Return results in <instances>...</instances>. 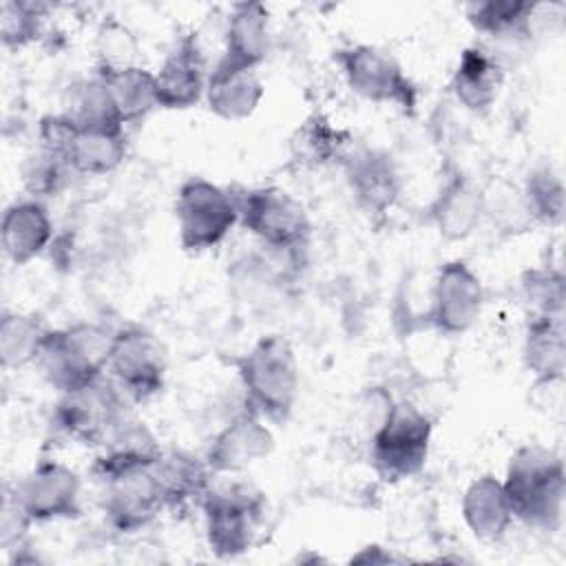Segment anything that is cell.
<instances>
[{
    "mask_svg": "<svg viewBox=\"0 0 566 566\" xmlns=\"http://www.w3.org/2000/svg\"><path fill=\"white\" fill-rule=\"evenodd\" d=\"M398 562H405V559L394 555L380 544H367L356 555L349 557V564H398Z\"/></svg>",
    "mask_w": 566,
    "mask_h": 566,
    "instance_id": "obj_37",
    "label": "cell"
},
{
    "mask_svg": "<svg viewBox=\"0 0 566 566\" xmlns=\"http://www.w3.org/2000/svg\"><path fill=\"white\" fill-rule=\"evenodd\" d=\"M263 95L265 86L256 69L219 57L208 73L203 102L214 117L223 122H243L254 115Z\"/></svg>",
    "mask_w": 566,
    "mask_h": 566,
    "instance_id": "obj_18",
    "label": "cell"
},
{
    "mask_svg": "<svg viewBox=\"0 0 566 566\" xmlns=\"http://www.w3.org/2000/svg\"><path fill=\"white\" fill-rule=\"evenodd\" d=\"M203 535L210 553L219 559L245 555L265 520V500L245 484L210 489L201 502Z\"/></svg>",
    "mask_w": 566,
    "mask_h": 566,
    "instance_id": "obj_7",
    "label": "cell"
},
{
    "mask_svg": "<svg viewBox=\"0 0 566 566\" xmlns=\"http://www.w3.org/2000/svg\"><path fill=\"white\" fill-rule=\"evenodd\" d=\"M354 203L369 217H385L402 192V179L394 157L380 148L349 150L343 161Z\"/></svg>",
    "mask_w": 566,
    "mask_h": 566,
    "instance_id": "obj_17",
    "label": "cell"
},
{
    "mask_svg": "<svg viewBox=\"0 0 566 566\" xmlns=\"http://www.w3.org/2000/svg\"><path fill=\"white\" fill-rule=\"evenodd\" d=\"M9 491L31 524L82 515V478L64 462L40 460Z\"/></svg>",
    "mask_w": 566,
    "mask_h": 566,
    "instance_id": "obj_12",
    "label": "cell"
},
{
    "mask_svg": "<svg viewBox=\"0 0 566 566\" xmlns=\"http://www.w3.org/2000/svg\"><path fill=\"white\" fill-rule=\"evenodd\" d=\"M168 374V354L157 334L142 325H124L113 332L106 376L130 402L155 398Z\"/></svg>",
    "mask_w": 566,
    "mask_h": 566,
    "instance_id": "obj_10",
    "label": "cell"
},
{
    "mask_svg": "<svg viewBox=\"0 0 566 566\" xmlns=\"http://www.w3.org/2000/svg\"><path fill=\"white\" fill-rule=\"evenodd\" d=\"M460 515L471 535L486 544L500 542L515 522L502 480L493 473H482L467 484L460 500Z\"/></svg>",
    "mask_w": 566,
    "mask_h": 566,
    "instance_id": "obj_22",
    "label": "cell"
},
{
    "mask_svg": "<svg viewBox=\"0 0 566 566\" xmlns=\"http://www.w3.org/2000/svg\"><path fill=\"white\" fill-rule=\"evenodd\" d=\"M97 75L106 82L124 126L142 122L157 108L155 73L144 69L142 64Z\"/></svg>",
    "mask_w": 566,
    "mask_h": 566,
    "instance_id": "obj_29",
    "label": "cell"
},
{
    "mask_svg": "<svg viewBox=\"0 0 566 566\" xmlns=\"http://www.w3.org/2000/svg\"><path fill=\"white\" fill-rule=\"evenodd\" d=\"M433 418L411 402H391L369 436V462L374 473L398 484L416 478L431 451Z\"/></svg>",
    "mask_w": 566,
    "mask_h": 566,
    "instance_id": "obj_5",
    "label": "cell"
},
{
    "mask_svg": "<svg viewBox=\"0 0 566 566\" xmlns=\"http://www.w3.org/2000/svg\"><path fill=\"white\" fill-rule=\"evenodd\" d=\"M239 223L248 230L268 252L303 259L312 221L305 206L279 186L234 188Z\"/></svg>",
    "mask_w": 566,
    "mask_h": 566,
    "instance_id": "obj_4",
    "label": "cell"
},
{
    "mask_svg": "<svg viewBox=\"0 0 566 566\" xmlns=\"http://www.w3.org/2000/svg\"><path fill=\"white\" fill-rule=\"evenodd\" d=\"M113 332L97 323L51 327L33 365L57 394L93 382L106 376Z\"/></svg>",
    "mask_w": 566,
    "mask_h": 566,
    "instance_id": "obj_3",
    "label": "cell"
},
{
    "mask_svg": "<svg viewBox=\"0 0 566 566\" xmlns=\"http://www.w3.org/2000/svg\"><path fill=\"white\" fill-rule=\"evenodd\" d=\"M155 464L102 480V511L113 531L122 535L139 533L166 511Z\"/></svg>",
    "mask_w": 566,
    "mask_h": 566,
    "instance_id": "obj_13",
    "label": "cell"
},
{
    "mask_svg": "<svg viewBox=\"0 0 566 566\" xmlns=\"http://www.w3.org/2000/svg\"><path fill=\"white\" fill-rule=\"evenodd\" d=\"M49 325L33 312H2L0 318V360L4 369H22L33 365L42 347Z\"/></svg>",
    "mask_w": 566,
    "mask_h": 566,
    "instance_id": "obj_28",
    "label": "cell"
},
{
    "mask_svg": "<svg viewBox=\"0 0 566 566\" xmlns=\"http://www.w3.org/2000/svg\"><path fill=\"white\" fill-rule=\"evenodd\" d=\"M155 475L164 509L172 511H181L192 504L201 506L214 478L206 460L188 451H164L155 464Z\"/></svg>",
    "mask_w": 566,
    "mask_h": 566,
    "instance_id": "obj_25",
    "label": "cell"
},
{
    "mask_svg": "<svg viewBox=\"0 0 566 566\" xmlns=\"http://www.w3.org/2000/svg\"><path fill=\"white\" fill-rule=\"evenodd\" d=\"M73 124L86 128H122L126 130L106 82L95 73L71 86L62 111Z\"/></svg>",
    "mask_w": 566,
    "mask_h": 566,
    "instance_id": "obj_31",
    "label": "cell"
},
{
    "mask_svg": "<svg viewBox=\"0 0 566 566\" xmlns=\"http://www.w3.org/2000/svg\"><path fill=\"white\" fill-rule=\"evenodd\" d=\"M161 453L164 449L159 447L153 431L144 422L126 418L99 447V453L93 462V475L102 482L133 469L153 467Z\"/></svg>",
    "mask_w": 566,
    "mask_h": 566,
    "instance_id": "obj_24",
    "label": "cell"
},
{
    "mask_svg": "<svg viewBox=\"0 0 566 566\" xmlns=\"http://www.w3.org/2000/svg\"><path fill=\"white\" fill-rule=\"evenodd\" d=\"M513 520L539 533H557L564 522L566 469L559 453L542 444L517 447L502 478Z\"/></svg>",
    "mask_w": 566,
    "mask_h": 566,
    "instance_id": "obj_1",
    "label": "cell"
},
{
    "mask_svg": "<svg viewBox=\"0 0 566 566\" xmlns=\"http://www.w3.org/2000/svg\"><path fill=\"white\" fill-rule=\"evenodd\" d=\"M137 38L117 18H106L95 33V73L137 66Z\"/></svg>",
    "mask_w": 566,
    "mask_h": 566,
    "instance_id": "obj_36",
    "label": "cell"
},
{
    "mask_svg": "<svg viewBox=\"0 0 566 566\" xmlns=\"http://www.w3.org/2000/svg\"><path fill=\"white\" fill-rule=\"evenodd\" d=\"M73 170L69 168L62 153L38 144L20 166V181L31 199H49L60 195Z\"/></svg>",
    "mask_w": 566,
    "mask_h": 566,
    "instance_id": "obj_33",
    "label": "cell"
},
{
    "mask_svg": "<svg viewBox=\"0 0 566 566\" xmlns=\"http://www.w3.org/2000/svg\"><path fill=\"white\" fill-rule=\"evenodd\" d=\"M349 137L345 130L336 128L325 115H310L294 133L292 148L294 155L310 166H323L329 161H343Z\"/></svg>",
    "mask_w": 566,
    "mask_h": 566,
    "instance_id": "obj_32",
    "label": "cell"
},
{
    "mask_svg": "<svg viewBox=\"0 0 566 566\" xmlns=\"http://www.w3.org/2000/svg\"><path fill=\"white\" fill-rule=\"evenodd\" d=\"M484 307V283L480 274L464 261H444L429 290L427 298V327L442 336L467 334Z\"/></svg>",
    "mask_w": 566,
    "mask_h": 566,
    "instance_id": "obj_11",
    "label": "cell"
},
{
    "mask_svg": "<svg viewBox=\"0 0 566 566\" xmlns=\"http://www.w3.org/2000/svg\"><path fill=\"white\" fill-rule=\"evenodd\" d=\"M46 7L40 2L4 0L0 7V42L4 49H24L40 40Z\"/></svg>",
    "mask_w": 566,
    "mask_h": 566,
    "instance_id": "obj_35",
    "label": "cell"
},
{
    "mask_svg": "<svg viewBox=\"0 0 566 566\" xmlns=\"http://www.w3.org/2000/svg\"><path fill=\"white\" fill-rule=\"evenodd\" d=\"M537 4L528 0H475L464 7L471 29L493 40L528 35Z\"/></svg>",
    "mask_w": 566,
    "mask_h": 566,
    "instance_id": "obj_27",
    "label": "cell"
},
{
    "mask_svg": "<svg viewBox=\"0 0 566 566\" xmlns=\"http://www.w3.org/2000/svg\"><path fill=\"white\" fill-rule=\"evenodd\" d=\"M522 301L528 307V316H557L564 318L566 281L564 272L551 265L528 268L520 276Z\"/></svg>",
    "mask_w": 566,
    "mask_h": 566,
    "instance_id": "obj_34",
    "label": "cell"
},
{
    "mask_svg": "<svg viewBox=\"0 0 566 566\" xmlns=\"http://www.w3.org/2000/svg\"><path fill=\"white\" fill-rule=\"evenodd\" d=\"M272 46L270 11L261 2H239L230 9L223 29V55L226 60L259 69Z\"/></svg>",
    "mask_w": 566,
    "mask_h": 566,
    "instance_id": "obj_23",
    "label": "cell"
},
{
    "mask_svg": "<svg viewBox=\"0 0 566 566\" xmlns=\"http://www.w3.org/2000/svg\"><path fill=\"white\" fill-rule=\"evenodd\" d=\"M484 214L482 188L462 168L447 161L427 206L429 223L444 241H464L480 228Z\"/></svg>",
    "mask_w": 566,
    "mask_h": 566,
    "instance_id": "obj_14",
    "label": "cell"
},
{
    "mask_svg": "<svg viewBox=\"0 0 566 566\" xmlns=\"http://www.w3.org/2000/svg\"><path fill=\"white\" fill-rule=\"evenodd\" d=\"M172 210L179 245L195 254L221 245L239 223L234 188L219 186L206 177L181 181Z\"/></svg>",
    "mask_w": 566,
    "mask_h": 566,
    "instance_id": "obj_6",
    "label": "cell"
},
{
    "mask_svg": "<svg viewBox=\"0 0 566 566\" xmlns=\"http://www.w3.org/2000/svg\"><path fill=\"white\" fill-rule=\"evenodd\" d=\"M53 221L40 199H18L4 208L0 223V245L4 256L22 268L51 248Z\"/></svg>",
    "mask_w": 566,
    "mask_h": 566,
    "instance_id": "obj_19",
    "label": "cell"
},
{
    "mask_svg": "<svg viewBox=\"0 0 566 566\" xmlns=\"http://www.w3.org/2000/svg\"><path fill=\"white\" fill-rule=\"evenodd\" d=\"M272 451L274 433L270 424L243 409L212 436L203 460L214 475H234L265 460Z\"/></svg>",
    "mask_w": 566,
    "mask_h": 566,
    "instance_id": "obj_15",
    "label": "cell"
},
{
    "mask_svg": "<svg viewBox=\"0 0 566 566\" xmlns=\"http://www.w3.org/2000/svg\"><path fill=\"white\" fill-rule=\"evenodd\" d=\"M502 82L504 69L500 60L482 44H471L462 49L455 62L449 91L464 111L473 115H486L497 102Z\"/></svg>",
    "mask_w": 566,
    "mask_h": 566,
    "instance_id": "obj_20",
    "label": "cell"
},
{
    "mask_svg": "<svg viewBox=\"0 0 566 566\" xmlns=\"http://www.w3.org/2000/svg\"><path fill=\"white\" fill-rule=\"evenodd\" d=\"M522 360L535 385L562 382L566 369V334L564 318L557 316H528Z\"/></svg>",
    "mask_w": 566,
    "mask_h": 566,
    "instance_id": "obj_26",
    "label": "cell"
},
{
    "mask_svg": "<svg viewBox=\"0 0 566 566\" xmlns=\"http://www.w3.org/2000/svg\"><path fill=\"white\" fill-rule=\"evenodd\" d=\"M128 153L126 130L122 128H86L71 122L62 155L73 170L82 177H104L115 172Z\"/></svg>",
    "mask_w": 566,
    "mask_h": 566,
    "instance_id": "obj_21",
    "label": "cell"
},
{
    "mask_svg": "<svg viewBox=\"0 0 566 566\" xmlns=\"http://www.w3.org/2000/svg\"><path fill=\"white\" fill-rule=\"evenodd\" d=\"M245 409L272 424H285L296 407L301 371L292 343L283 334L261 336L237 358Z\"/></svg>",
    "mask_w": 566,
    "mask_h": 566,
    "instance_id": "obj_2",
    "label": "cell"
},
{
    "mask_svg": "<svg viewBox=\"0 0 566 566\" xmlns=\"http://www.w3.org/2000/svg\"><path fill=\"white\" fill-rule=\"evenodd\" d=\"M126 398L108 376L57 394L55 429L75 444L99 449L128 418Z\"/></svg>",
    "mask_w": 566,
    "mask_h": 566,
    "instance_id": "obj_8",
    "label": "cell"
},
{
    "mask_svg": "<svg viewBox=\"0 0 566 566\" xmlns=\"http://www.w3.org/2000/svg\"><path fill=\"white\" fill-rule=\"evenodd\" d=\"M153 73L157 108L188 111L203 102L210 71L195 33H184Z\"/></svg>",
    "mask_w": 566,
    "mask_h": 566,
    "instance_id": "obj_16",
    "label": "cell"
},
{
    "mask_svg": "<svg viewBox=\"0 0 566 566\" xmlns=\"http://www.w3.org/2000/svg\"><path fill=\"white\" fill-rule=\"evenodd\" d=\"M347 88L374 104H391L405 115L418 108V86L402 64L376 44H349L334 53Z\"/></svg>",
    "mask_w": 566,
    "mask_h": 566,
    "instance_id": "obj_9",
    "label": "cell"
},
{
    "mask_svg": "<svg viewBox=\"0 0 566 566\" xmlns=\"http://www.w3.org/2000/svg\"><path fill=\"white\" fill-rule=\"evenodd\" d=\"M522 206L524 214L546 228H559L564 221L566 208V188L562 175L548 166L539 164L528 170L522 186Z\"/></svg>",
    "mask_w": 566,
    "mask_h": 566,
    "instance_id": "obj_30",
    "label": "cell"
}]
</instances>
